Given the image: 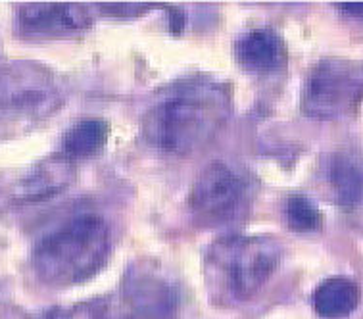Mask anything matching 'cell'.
Returning a JSON list of instances; mask_svg holds the SVG:
<instances>
[{"instance_id":"cell-1","label":"cell","mask_w":363,"mask_h":319,"mask_svg":"<svg viewBox=\"0 0 363 319\" xmlns=\"http://www.w3.org/2000/svg\"><path fill=\"white\" fill-rule=\"evenodd\" d=\"M233 112L231 86L192 77L167 86L143 118V137L169 156H191L216 139Z\"/></svg>"},{"instance_id":"cell-2","label":"cell","mask_w":363,"mask_h":319,"mask_svg":"<svg viewBox=\"0 0 363 319\" xmlns=\"http://www.w3.org/2000/svg\"><path fill=\"white\" fill-rule=\"evenodd\" d=\"M110 254V227L96 213H77L35 245L31 264L40 283L79 285L100 272Z\"/></svg>"},{"instance_id":"cell-3","label":"cell","mask_w":363,"mask_h":319,"mask_svg":"<svg viewBox=\"0 0 363 319\" xmlns=\"http://www.w3.org/2000/svg\"><path fill=\"white\" fill-rule=\"evenodd\" d=\"M64 104V86L37 62L0 67V142L31 131Z\"/></svg>"},{"instance_id":"cell-4","label":"cell","mask_w":363,"mask_h":319,"mask_svg":"<svg viewBox=\"0 0 363 319\" xmlns=\"http://www.w3.org/2000/svg\"><path fill=\"white\" fill-rule=\"evenodd\" d=\"M283 246L271 237H227L208 252V275L233 300H250L273 277Z\"/></svg>"},{"instance_id":"cell-5","label":"cell","mask_w":363,"mask_h":319,"mask_svg":"<svg viewBox=\"0 0 363 319\" xmlns=\"http://www.w3.org/2000/svg\"><path fill=\"white\" fill-rule=\"evenodd\" d=\"M258 196V179L246 167L216 160L200 172L189 196V206L200 223L233 225L248 218Z\"/></svg>"},{"instance_id":"cell-6","label":"cell","mask_w":363,"mask_h":319,"mask_svg":"<svg viewBox=\"0 0 363 319\" xmlns=\"http://www.w3.org/2000/svg\"><path fill=\"white\" fill-rule=\"evenodd\" d=\"M363 74L344 60L319 62L302 89V112L311 120H342L362 106Z\"/></svg>"},{"instance_id":"cell-7","label":"cell","mask_w":363,"mask_h":319,"mask_svg":"<svg viewBox=\"0 0 363 319\" xmlns=\"http://www.w3.org/2000/svg\"><path fill=\"white\" fill-rule=\"evenodd\" d=\"M77 177V169L66 154H52L33 166L0 177V206L26 208L43 204L66 193Z\"/></svg>"},{"instance_id":"cell-8","label":"cell","mask_w":363,"mask_h":319,"mask_svg":"<svg viewBox=\"0 0 363 319\" xmlns=\"http://www.w3.org/2000/svg\"><path fill=\"white\" fill-rule=\"evenodd\" d=\"M179 304L177 286L156 267L139 264L119 286L118 319H172Z\"/></svg>"},{"instance_id":"cell-9","label":"cell","mask_w":363,"mask_h":319,"mask_svg":"<svg viewBox=\"0 0 363 319\" xmlns=\"http://www.w3.org/2000/svg\"><path fill=\"white\" fill-rule=\"evenodd\" d=\"M16 23L23 35L58 37L85 31L93 26L91 10L73 2H31L16 13Z\"/></svg>"},{"instance_id":"cell-10","label":"cell","mask_w":363,"mask_h":319,"mask_svg":"<svg viewBox=\"0 0 363 319\" xmlns=\"http://www.w3.org/2000/svg\"><path fill=\"white\" fill-rule=\"evenodd\" d=\"M235 58L245 72L258 77L277 74L289 60L284 40L267 27L242 35L235 45Z\"/></svg>"},{"instance_id":"cell-11","label":"cell","mask_w":363,"mask_h":319,"mask_svg":"<svg viewBox=\"0 0 363 319\" xmlns=\"http://www.w3.org/2000/svg\"><path fill=\"white\" fill-rule=\"evenodd\" d=\"M325 179L338 206L354 212L363 208V158L342 150L330 154L325 164Z\"/></svg>"},{"instance_id":"cell-12","label":"cell","mask_w":363,"mask_h":319,"mask_svg":"<svg viewBox=\"0 0 363 319\" xmlns=\"http://www.w3.org/2000/svg\"><path fill=\"white\" fill-rule=\"evenodd\" d=\"M359 286L348 277H330L317 286L311 296L313 310L325 319H346L359 306Z\"/></svg>"},{"instance_id":"cell-13","label":"cell","mask_w":363,"mask_h":319,"mask_svg":"<svg viewBox=\"0 0 363 319\" xmlns=\"http://www.w3.org/2000/svg\"><path fill=\"white\" fill-rule=\"evenodd\" d=\"M110 125L104 120H86L77 121L75 125L67 129L64 137V154L67 158H93L106 148Z\"/></svg>"},{"instance_id":"cell-14","label":"cell","mask_w":363,"mask_h":319,"mask_svg":"<svg viewBox=\"0 0 363 319\" xmlns=\"http://www.w3.org/2000/svg\"><path fill=\"white\" fill-rule=\"evenodd\" d=\"M284 218L292 231L313 233L323 227V213L317 204L304 194H294L284 204Z\"/></svg>"},{"instance_id":"cell-15","label":"cell","mask_w":363,"mask_h":319,"mask_svg":"<svg viewBox=\"0 0 363 319\" xmlns=\"http://www.w3.org/2000/svg\"><path fill=\"white\" fill-rule=\"evenodd\" d=\"M48 319H110V304L106 300H86L69 308H56Z\"/></svg>"},{"instance_id":"cell-16","label":"cell","mask_w":363,"mask_h":319,"mask_svg":"<svg viewBox=\"0 0 363 319\" xmlns=\"http://www.w3.org/2000/svg\"><path fill=\"white\" fill-rule=\"evenodd\" d=\"M337 6L340 8L346 16L363 18V2H342V4H337Z\"/></svg>"}]
</instances>
